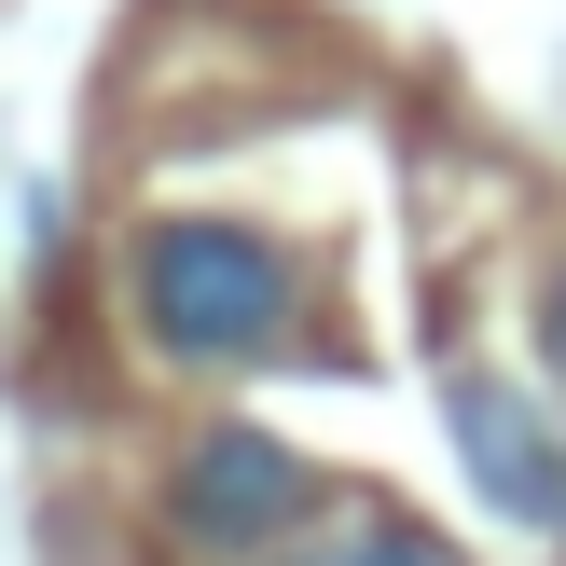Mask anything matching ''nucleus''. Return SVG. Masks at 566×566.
<instances>
[{
	"mask_svg": "<svg viewBox=\"0 0 566 566\" xmlns=\"http://www.w3.org/2000/svg\"><path fill=\"white\" fill-rule=\"evenodd\" d=\"M276 566H470L457 539H429V525H332V539L276 553Z\"/></svg>",
	"mask_w": 566,
	"mask_h": 566,
	"instance_id": "4",
	"label": "nucleus"
},
{
	"mask_svg": "<svg viewBox=\"0 0 566 566\" xmlns=\"http://www.w3.org/2000/svg\"><path fill=\"white\" fill-rule=\"evenodd\" d=\"M304 512H318V470H304L276 429H235V415L193 429L180 484H166V525H180L193 553H276Z\"/></svg>",
	"mask_w": 566,
	"mask_h": 566,
	"instance_id": "2",
	"label": "nucleus"
},
{
	"mask_svg": "<svg viewBox=\"0 0 566 566\" xmlns=\"http://www.w3.org/2000/svg\"><path fill=\"white\" fill-rule=\"evenodd\" d=\"M442 415H457V457H470V484H484V512L566 539V429L553 415L525 401V387H497V374H457Z\"/></svg>",
	"mask_w": 566,
	"mask_h": 566,
	"instance_id": "3",
	"label": "nucleus"
},
{
	"mask_svg": "<svg viewBox=\"0 0 566 566\" xmlns=\"http://www.w3.org/2000/svg\"><path fill=\"white\" fill-rule=\"evenodd\" d=\"M539 359L566 374V263H553V291H539Z\"/></svg>",
	"mask_w": 566,
	"mask_h": 566,
	"instance_id": "5",
	"label": "nucleus"
},
{
	"mask_svg": "<svg viewBox=\"0 0 566 566\" xmlns=\"http://www.w3.org/2000/svg\"><path fill=\"white\" fill-rule=\"evenodd\" d=\"M125 304L180 374H249V359L291 346L304 318V263L263 235V221H221V208H166L138 221L125 249Z\"/></svg>",
	"mask_w": 566,
	"mask_h": 566,
	"instance_id": "1",
	"label": "nucleus"
}]
</instances>
